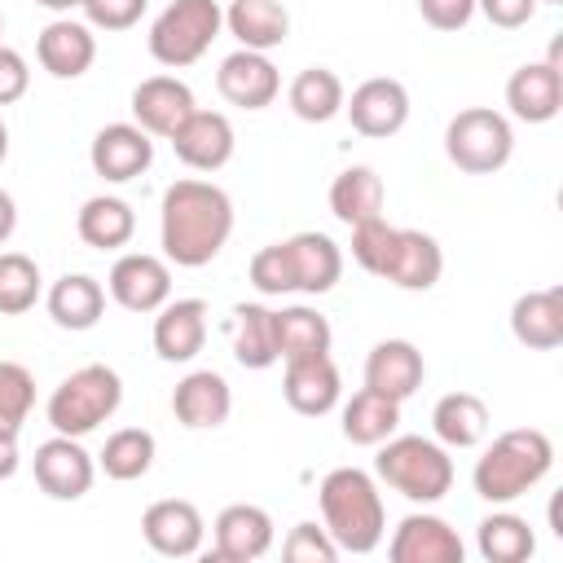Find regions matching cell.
Wrapping results in <instances>:
<instances>
[{"mask_svg":"<svg viewBox=\"0 0 563 563\" xmlns=\"http://www.w3.org/2000/svg\"><path fill=\"white\" fill-rule=\"evenodd\" d=\"M550 466H554L550 435L541 427H510L479 453L471 484H475V497H484L488 506H506L528 488H537L550 475Z\"/></svg>","mask_w":563,"mask_h":563,"instance_id":"3","label":"cell"},{"mask_svg":"<svg viewBox=\"0 0 563 563\" xmlns=\"http://www.w3.org/2000/svg\"><path fill=\"white\" fill-rule=\"evenodd\" d=\"M189 110H194V92L176 75H150L132 88V123L145 128L150 136L167 141Z\"/></svg>","mask_w":563,"mask_h":563,"instance_id":"21","label":"cell"},{"mask_svg":"<svg viewBox=\"0 0 563 563\" xmlns=\"http://www.w3.org/2000/svg\"><path fill=\"white\" fill-rule=\"evenodd\" d=\"M167 141H172V154H176L185 167H194V172H220V167L233 158V145H238L229 114H220V110H198V106L180 119V128H176Z\"/></svg>","mask_w":563,"mask_h":563,"instance_id":"12","label":"cell"},{"mask_svg":"<svg viewBox=\"0 0 563 563\" xmlns=\"http://www.w3.org/2000/svg\"><path fill=\"white\" fill-rule=\"evenodd\" d=\"M31 466H35L40 493L53 497V501H79V497L92 488V479H97L92 453H88L75 435H57V431L35 449Z\"/></svg>","mask_w":563,"mask_h":563,"instance_id":"8","label":"cell"},{"mask_svg":"<svg viewBox=\"0 0 563 563\" xmlns=\"http://www.w3.org/2000/svg\"><path fill=\"white\" fill-rule=\"evenodd\" d=\"M150 0H79L84 9V22L97 26V31H128L141 22Z\"/></svg>","mask_w":563,"mask_h":563,"instance_id":"43","label":"cell"},{"mask_svg":"<svg viewBox=\"0 0 563 563\" xmlns=\"http://www.w3.org/2000/svg\"><path fill=\"white\" fill-rule=\"evenodd\" d=\"M154 352L158 361L167 365H185L202 352L207 343V303L202 299H167L158 312H154Z\"/></svg>","mask_w":563,"mask_h":563,"instance_id":"20","label":"cell"},{"mask_svg":"<svg viewBox=\"0 0 563 563\" xmlns=\"http://www.w3.org/2000/svg\"><path fill=\"white\" fill-rule=\"evenodd\" d=\"M418 13L431 31H462L475 18V0H418Z\"/></svg>","mask_w":563,"mask_h":563,"instance_id":"44","label":"cell"},{"mask_svg":"<svg viewBox=\"0 0 563 563\" xmlns=\"http://www.w3.org/2000/svg\"><path fill=\"white\" fill-rule=\"evenodd\" d=\"M273 334H277V356H282V361L317 356V352H330V343H334L330 321H325L317 308H308V303L277 308V312H273Z\"/></svg>","mask_w":563,"mask_h":563,"instance_id":"33","label":"cell"},{"mask_svg":"<svg viewBox=\"0 0 563 563\" xmlns=\"http://www.w3.org/2000/svg\"><path fill=\"white\" fill-rule=\"evenodd\" d=\"M229 334H233V356L242 369H268L277 365V334H273V308L264 303H238L233 308V321H229Z\"/></svg>","mask_w":563,"mask_h":563,"instance_id":"34","label":"cell"},{"mask_svg":"<svg viewBox=\"0 0 563 563\" xmlns=\"http://www.w3.org/2000/svg\"><path fill=\"white\" fill-rule=\"evenodd\" d=\"M475 9L501 26V31H515V26H528L532 13H537V0H475Z\"/></svg>","mask_w":563,"mask_h":563,"instance_id":"46","label":"cell"},{"mask_svg":"<svg viewBox=\"0 0 563 563\" xmlns=\"http://www.w3.org/2000/svg\"><path fill=\"white\" fill-rule=\"evenodd\" d=\"M216 88H220V97H224L229 106H238V110H264V106L277 101L282 75H277V66L268 62V53L238 48V53H229V57L220 62Z\"/></svg>","mask_w":563,"mask_h":563,"instance_id":"16","label":"cell"},{"mask_svg":"<svg viewBox=\"0 0 563 563\" xmlns=\"http://www.w3.org/2000/svg\"><path fill=\"white\" fill-rule=\"evenodd\" d=\"M343 114L352 119V128L369 141H387L409 123V88L391 75H374L365 84L352 88V97H343Z\"/></svg>","mask_w":563,"mask_h":563,"instance_id":"9","label":"cell"},{"mask_svg":"<svg viewBox=\"0 0 563 563\" xmlns=\"http://www.w3.org/2000/svg\"><path fill=\"white\" fill-rule=\"evenodd\" d=\"M343 97H347L343 79L330 66H308L286 88V101H290L295 119H303V123H330L343 110Z\"/></svg>","mask_w":563,"mask_h":563,"instance_id":"35","label":"cell"},{"mask_svg":"<svg viewBox=\"0 0 563 563\" xmlns=\"http://www.w3.org/2000/svg\"><path fill=\"white\" fill-rule=\"evenodd\" d=\"M431 431L444 449H475L488 435V405L475 391H449L431 409Z\"/></svg>","mask_w":563,"mask_h":563,"instance_id":"29","label":"cell"},{"mask_svg":"<svg viewBox=\"0 0 563 563\" xmlns=\"http://www.w3.org/2000/svg\"><path fill=\"white\" fill-rule=\"evenodd\" d=\"M282 246H286L290 277H295V290L299 295H325L343 277V251H339V242L330 233L303 229V233L286 238Z\"/></svg>","mask_w":563,"mask_h":563,"instance_id":"23","label":"cell"},{"mask_svg":"<svg viewBox=\"0 0 563 563\" xmlns=\"http://www.w3.org/2000/svg\"><path fill=\"white\" fill-rule=\"evenodd\" d=\"M40 9H53V13H70V9H79V0H35Z\"/></svg>","mask_w":563,"mask_h":563,"instance_id":"49","label":"cell"},{"mask_svg":"<svg viewBox=\"0 0 563 563\" xmlns=\"http://www.w3.org/2000/svg\"><path fill=\"white\" fill-rule=\"evenodd\" d=\"M172 413L189 431H216L233 413V391L216 369H189L172 391Z\"/></svg>","mask_w":563,"mask_h":563,"instance_id":"19","label":"cell"},{"mask_svg":"<svg viewBox=\"0 0 563 563\" xmlns=\"http://www.w3.org/2000/svg\"><path fill=\"white\" fill-rule=\"evenodd\" d=\"M154 453H158V444H154V435H150L145 427H119V431L106 440V449L97 453V466H101L110 479L132 484V479L150 475Z\"/></svg>","mask_w":563,"mask_h":563,"instance_id":"37","label":"cell"},{"mask_svg":"<svg viewBox=\"0 0 563 563\" xmlns=\"http://www.w3.org/2000/svg\"><path fill=\"white\" fill-rule=\"evenodd\" d=\"M35 57L53 79H79L97 62V35L88 22L53 18L35 40Z\"/></svg>","mask_w":563,"mask_h":563,"instance_id":"22","label":"cell"},{"mask_svg":"<svg viewBox=\"0 0 563 563\" xmlns=\"http://www.w3.org/2000/svg\"><path fill=\"white\" fill-rule=\"evenodd\" d=\"M44 308H48L53 325L79 334V330H92V325L101 321V312H106V290H101V282L88 277V273H66V277H57V282L48 286Z\"/></svg>","mask_w":563,"mask_h":563,"instance_id":"27","label":"cell"},{"mask_svg":"<svg viewBox=\"0 0 563 563\" xmlns=\"http://www.w3.org/2000/svg\"><path fill=\"white\" fill-rule=\"evenodd\" d=\"M26 88H31V66H26V57H22L18 48L0 44V106L22 101Z\"/></svg>","mask_w":563,"mask_h":563,"instance_id":"45","label":"cell"},{"mask_svg":"<svg viewBox=\"0 0 563 563\" xmlns=\"http://www.w3.org/2000/svg\"><path fill=\"white\" fill-rule=\"evenodd\" d=\"M317 506H321V528L330 532L339 554L378 550V541L387 532V510H383V493L369 471L334 466L317 488Z\"/></svg>","mask_w":563,"mask_h":563,"instance_id":"2","label":"cell"},{"mask_svg":"<svg viewBox=\"0 0 563 563\" xmlns=\"http://www.w3.org/2000/svg\"><path fill=\"white\" fill-rule=\"evenodd\" d=\"M391 242H396V224H387L383 216L352 224V260H356L365 273H374V277H383L387 255H391Z\"/></svg>","mask_w":563,"mask_h":563,"instance_id":"40","label":"cell"},{"mask_svg":"<svg viewBox=\"0 0 563 563\" xmlns=\"http://www.w3.org/2000/svg\"><path fill=\"white\" fill-rule=\"evenodd\" d=\"M396 427H400V400H391L374 387H361L343 405V440H352L361 449H378L387 435H396Z\"/></svg>","mask_w":563,"mask_h":563,"instance_id":"31","label":"cell"},{"mask_svg":"<svg viewBox=\"0 0 563 563\" xmlns=\"http://www.w3.org/2000/svg\"><path fill=\"white\" fill-rule=\"evenodd\" d=\"M475 550L484 563H523L537 554V532L515 510H493L475 528Z\"/></svg>","mask_w":563,"mask_h":563,"instance_id":"32","label":"cell"},{"mask_svg":"<svg viewBox=\"0 0 563 563\" xmlns=\"http://www.w3.org/2000/svg\"><path fill=\"white\" fill-rule=\"evenodd\" d=\"M0 35H4V13H0Z\"/></svg>","mask_w":563,"mask_h":563,"instance_id":"51","label":"cell"},{"mask_svg":"<svg viewBox=\"0 0 563 563\" xmlns=\"http://www.w3.org/2000/svg\"><path fill=\"white\" fill-rule=\"evenodd\" d=\"M282 396H286V405H290L295 413H303V418L330 413V409L339 405V396H343V378H339V365L330 361V352L286 361Z\"/></svg>","mask_w":563,"mask_h":563,"instance_id":"18","label":"cell"},{"mask_svg":"<svg viewBox=\"0 0 563 563\" xmlns=\"http://www.w3.org/2000/svg\"><path fill=\"white\" fill-rule=\"evenodd\" d=\"M35 409V374L18 361H0V427L22 431Z\"/></svg>","mask_w":563,"mask_h":563,"instance_id":"39","label":"cell"},{"mask_svg":"<svg viewBox=\"0 0 563 563\" xmlns=\"http://www.w3.org/2000/svg\"><path fill=\"white\" fill-rule=\"evenodd\" d=\"M383 176L374 167H343L330 185V211L334 220H343L347 229L361 224V220H374L383 216Z\"/></svg>","mask_w":563,"mask_h":563,"instance_id":"36","label":"cell"},{"mask_svg":"<svg viewBox=\"0 0 563 563\" xmlns=\"http://www.w3.org/2000/svg\"><path fill=\"white\" fill-rule=\"evenodd\" d=\"M422 378H427V361L409 339H383L365 356V387H374L400 405L422 387Z\"/></svg>","mask_w":563,"mask_h":563,"instance_id":"24","label":"cell"},{"mask_svg":"<svg viewBox=\"0 0 563 563\" xmlns=\"http://www.w3.org/2000/svg\"><path fill=\"white\" fill-rule=\"evenodd\" d=\"M545 4H563V0H545Z\"/></svg>","mask_w":563,"mask_h":563,"instance_id":"52","label":"cell"},{"mask_svg":"<svg viewBox=\"0 0 563 563\" xmlns=\"http://www.w3.org/2000/svg\"><path fill=\"white\" fill-rule=\"evenodd\" d=\"M224 26L238 40V48H255L268 53L277 44H286L290 35V13L282 0H233L224 9Z\"/></svg>","mask_w":563,"mask_h":563,"instance_id":"28","label":"cell"},{"mask_svg":"<svg viewBox=\"0 0 563 563\" xmlns=\"http://www.w3.org/2000/svg\"><path fill=\"white\" fill-rule=\"evenodd\" d=\"M18 462H22V453H18V431H4V427H0V479H9V475L18 471Z\"/></svg>","mask_w":563,"mask_h":563,"instance_id":"47","label":"cell"},{"mask_svg":"<svg viewBox=\"0 0 563 563\" xmlns=\"http://www.w3.org/2000/svg\"><path fill=\"white\" fill-rule=\"evenodd\" d=\"M13 229H18V202L9 189H0V246L13 238Z\"/></svg>","mask_w":563,"mask_h":563,"instance_id":"48","label":"cell"},{"mask_svg":"<svg viewBox=\"0 0 563 563\" xmlns=\"http://www.w3.org/2000/svg\"><path fill=\"white\" fill-rule=\"evenodd\" d=\"M44 290L40 264L22 251H0V317H22Z\"/></svg>","mask_w":563,"mask_h":563,"instance_id":"38","label":"cell"},{"mask_svg":"<svg viewBox=\"0 0 563 563\" xmlns=\"http://www.w3.org/2000/svg\"><path fill=\"white\" fill-rule=\"evenodd\" d=\"M216 550L211 559L220 563H255L273 550V515L251 501H233L216 515Z\"/></svg>","mask_w":563,"mask_h":563,"instance_id":"17","label":"cell"},{"mask_svg":"<svg viewBox=\"0 0 563 563\" xmlns=\"http://www.w3.org/2000/svg\"><path fill=\"white\" fill-rule=\"evenodd\" d=\"M88 163H92V172L101 180L128 185L141 172H150V163H154V136L145 128H136V123H106L92 136V145H88Z\"/></svg>","mask_w":563,"mask_h":563,"instance_id":"13","label":"cell"},{"mask_svg":"<svg viewBox=\"0 0 563 563\" xmlns=\"http://www.w3.org/2000/svg\"><path fill=\"white\" fill-rule=\"evenodd\" d=\"M506 106L519 123H550L563 110V66H559V44L550 48L545 62H523L506 79Z\"/></svg>","mask_w":563,"mask_h":563,"instance_id":"11","label":"cell"},{"mask_svg":"<svg viewBox=\"0 0 563 563\" xmlns=\"http://www.w3.org/2000/svg\"><path fill=\"white\" fill-rule=\"evenodd\" d=\"M106 290L128 312H158L172 299V268L150 251H128L110 264Z\"/></svg>","mask_w":563,"mask_h":563,"instance_id":"10","label":"cell"},{"mask_svg":"<svg viewBox=\"0 0 563 563\" xmlns=\"http://www.w3.org/2000/svg\"><path fill=\"white\" fill-rule=\"evenodd\" d=\"M4 158H9V128L0 123V163H4Z\"/></svg>","mask_w":563,"mask_h":563,"instance_id":"50","label":"cell"},{"mask_svg":"<svg viewBox=\"0 0 563 563\" xmlns=\"http://www.w3.org/2000/svg\"><path fill=\"white\" fill-rule=\"evenodd\" d=\"M444 154L466 176H493L515 154V128L493 106H466L444 128Z\"/></svg>","mask_w":563,"mask_h":563,"instance_id":"6","label":"cell"},{"mask_svg":"<svg viewBox=\"0 0 563 563\" xmlns=\"http://www.w3.org/2000/svg\"><path fill=\"white\" fill-rule=\"evenodd\" d=\"M387 559L391 563H462L466 545L457 537V528L440 515H405L387 541Z\"/></svg>","mask_w":563,"mask_h":563,"instance_id":"15","label":"cell"},{"mask_svg":"<svg viewBox=\"0 0 563 563\" xmlns=\"http://www.w3.org/2000/svg\"><path fill=\"white\" fill-rule=\"evenodd\" d=\"M374 475L405 501L431 506L453 488V457L440 440L427 435H387L374 457Z\"/></svg>","mask_w":563,"mask_h":563,"instance_id":"4","label":"cell"},{"mask_svg":"<svg viewBox=\"0 0 563 563\" xmlns=\"http://www.w3.org/2000/svg\"><path fill=\"white\" fill-rule=\"evenodd\" d=\"M141 537L154 554L163 559H189L198 554L202 537H207V523H202V510L185 497H163L154 506H145L141 515Z\"/></svg>","mask_w":563,"mask_h":563,"instance_id":"14","label":"cell"},{"mask_svg":"<svg viewBox=\"0 0 563 563\" xmlns=\"http://www.w3.org/2000/svg\"><path fill=\"white\" fill-rule=\"evenodd\" d=\"M233 233V198L198 176L172 180L163 189L158 207V242L167 264L176 268H202L211 264Z\"/></svg>","mask_w":563,"mask_h":563,"instance_id":"1","label":"cell"},{"mask_svg":"<svg viewBox=\"0 0 563 563\" xmlns=\"http://www.w3.org/2000/svg\"><path fill=\"white\" fill-rule=\"evenodd\" d=\"M251 286L260 295H295V277H290V260H286V246L273 242V246H260L251 255Z\"/></svg>","mask_w":563,"mask_h":563,"instance_id":"42","label":"cell"},{"mask_svg":"<svg viewBox=\"0 0 563 563\" xmlns=\"http://www.w3.org/2000/svg\"><path fill=\"white\" fill-rule=\"evenodd\" d=\"M510 334L532 352H554L563 343V290H528L510 303Z\"/></svg>","mask_w":563,"mask_h":563,"instance_id":"26","label":"cell"},{"mask_svg":"<svg viewBox=\"0 0 563 563\" xmlns=\"http://www.w3.org/2000/svg\"><path fill=\"white\" fill-rule=\"evenodd\" d=\"M220 26L224 9L216 0H172L150 22V57L167 70H185L216 44Z\"/></svg>","mask_w":563,"mask_h":563,"instance_id":"7","label":"cell"},{"mask_svg":"<svg viewBox=\"0 0 563 563\" xmlns=\"http://www.w3.org/2000/svg\"><path fill=\"white\" fill-rule=\"evenodd\" d=\"M444 273V251L431 233L422 229H396V242H391V255H387V268H383V282L400 286V290H431Z\"/></svg>","mask_w":563,"mask_h":563,"instance_id":"25","label":"cell"},{"mask_svg":"<svg viewBox=\"0 0 563 563\" xmlns=\"http://www.w3.org/2000/svg\"><path fill=\"white\" fill-rule=\"evenodd\" d=\"M123 405V378L110 369V365H79L75 374H66L44 413H48V427L57 435H75L84 440L88 431H97L101 422H110Z\"/></svg>","mask_w":563,"mask_h":563,"instance_id":"5","label":"cell"},{"mask_svg":"<svg viewBox=\"0 0 563 563\" xmlns=\"http://www.w3.org/2000/svg\"><path fill=\"white\" fill-rule=\"evenodd\" d=\"M75 233H79L84 246H92V251H119V246H128L132 233H136V211H132L123 198H114V194H97V198H88V202L79 207Z\"/></svg>","mask_w":563,"mask_h":563,"instance_id":"30","label":"cell"},{"mask_svg":"<svg viewBox=\"0 0 563 563\" xmlns=\"http://www.w3.org/2000/svg\"><path fill=\"white\" fill-rule=\"evenodd\" d=\"M282 559H286V563H334V559H339V545L330 541V532H325L321 523L303 519V523H295V528L286 532Z\"/></svg>","mask_w":563,"mask_h":563,"instance_id":"41","label":"cell"}]
</instances>
